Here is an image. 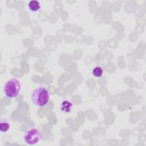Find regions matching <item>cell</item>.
Returning <instances> with one entry per match:
<instances>
[{
	"label": "cell",
	"mask_w": 146,
	"mask_h": 146,
	"mask_svg": "<svg viewBox=\"0 0 146 146\" xmlns=\"http://www.w3.org/2000/svg\"><path fill=\"white\" fill-rule=\"evenodd\" d=\"M50 100V93L48 90L43 87L35 88L31 95L33 104L38 107H44L47 106Z\"/></svg>",
	"instance_id": "cell-1"
},
{
	"label": "cell",
	"mask_w": 146,
	"mask_h": 146,
	"mask_svg": "<svg viewBox=\"0 0 146 146\" xmlns=\"http://www.w3.org/2000/svg\"><path fill=\"white\" fill-rule=\"evenodd\" d=\"M21 89L20 82L15 79H11L4 84L3 93L6 97L8 98H15L19 94Z\"/></svg>",
	"instance_id": "cell-2"
},
{
	"label": "cell",
	"mask_w": 146,
	"mask_h": 146,
	"mask_svg": "<svg viewBox=\"0 0 146 146\" xmlns=\"http://www.w3.org/2000/svg\"><path fill=\"white\" fill-rule=\"evenodd\" d=\"M43 135L38 128H31L24 134L23 140L28 145H35L43 140Z\"/></svg>",
	"instance_id": "cell-3"
},
{
	"label": "cell",
	"mask_w": 146,
	"mask_h": 146,
	"mask_svg": "<svg viewBox=\"0 0 146 146\" xmlns=\"http://www.w3.org/2000/svg\"><path fill=\"white\" fill-rule=\"evenodd\" d=\"M73 104L72 103L68 100H64L62 102L60 106V111L64 113H70L72 108Z\"/></svg>",
	"instance_id": "cell-4"
},
{
	"label": "cell",
	"mask_w": 146,
	"mask_h": 146,
	"mask_svg": "<svg viewBox=\"0 0 146 146\" xmlns=\"http://www.w3.org/2000/svg\"><path fill=\"white\" fill-rule=\"evenodd\" d=\"M29 10L32 12H36L40 9V5L36 0L30 1L28 4Z\"/></svg>",
	"instance_id": "cell-5"
},
{
	"label": "cell",
	"mask_w": 146,
	"mask_h": 146,
	"mask_svg": "<svg viewBox=\"0 0 146 146\" xmlns=\"http://www.w3.org/2000/svg\"><path fill=\"white\" fill-rule=\"evenodd\" d=\"M10 127L9 122L5 119H1L0 121V131L2 132H7Z\"/></svg>",
	"instance_id": "cell-6"
},
{
	"label": "cell",
	"mask_w": 146,
	"mask_h": 146,
	"mask_svg": "<svg viewBox=\"0 0 146 146\" xmlns=\"http://www.w3.org/2000/svg\"><path fill=\"white\" fill-rule=\"evenodd\" d=\"M92 74L96 78H100L103 74V70L100 66H96L92 70Z\"/></svg>",
	"instance_id": "cell-7"
}]
</instances>
